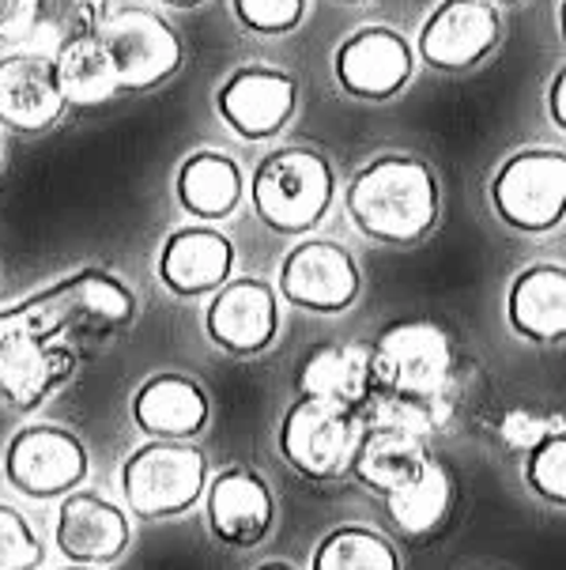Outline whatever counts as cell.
Wrapping results in <instances>:
<instances>
[{"label": "cell", "mask_w": 566, "mask_h": 570, "mask_svg": "<svg viewBox=\"0 0 566 570\" xmlns=\"http://www.w3.org/2000/svg\"><path fill=\"white\" fill-rule=\"evenodd\" d=\"M438 174L430 163L405 151L370 159L344 189L351 224L381 246H411L427 238L438 224Z\"/></svg>", "instance_id": "cell-1"}, {"label": "cell", "mask_w": 566, "mask_h": 570, "mask_svg": "<svg viewBox=\"0 0 566 570\" xmlns=\"http://www.w3.org/2000/svg\"><path fill=\"white\" fill-rule=\"evenodd\" d=\"M27 314L34 317L53 341L69 347H88V344H107L113 336H121L125 328L137 322V292L125 284L121 276H113L110 268H76L72 276L57 279L46 292L27 295L23 303Z\"/></svg>", "instance_id": "cell-2"}, {"label": "cell", "mask_w": 566, "mask_h": 570, "mask_svg": "<svg viewBox=\"0 0 566 570\" xmlns=\"http://www.w3.org/2000/svg\"><path fill=\"white\" fill-rule=\"evenodd\" d=\"M249 208L272 235L302 238L329 216L337 200V170L318 148H276L246 181Z\"/></svg>", "instance_id": "cell-3"}, {"label": "cell", "mask_w": 566, "mask_h": 570, "mask_svg": "<svg viewBox=\"0 0 566 570\" xmlns=\"http://www.w3.org/2000/svg\"><path fill=\"white\" fill-rule=\"evenodd\" d=\"M212 465L197 442L148 439L121 465L125 510L140 521H167L193 510L208 491Z\"/></svg>", "instance_id": "cell-4"}, {"label": "cell", "mask_w": 566, "mask_h": 570, "mask_svg": "<svg viewBox=\"0 0 566 570\" xmlns=\"http://www.w3.org/2000/svg\"><path fill=\"white\" fill-rule=\"evenodd\" d=\"M110 80L118 95H140L170 83L186 69V38L175 31L167 16L151 8H121L110 12L95 31Z\"/></svg>", "instance_id": "cell-5"}, {"label": "cell", "mask_w": 566, "mask_h": 570, "mask_svg": "<svg viewBox=\"0 0 566 570\" xmlns=\"http://www.w3.org/2000/svg\"><path fill=\"white\" fill-rule=\"evenodd\" d=\"M76 363L80 352L53 341L19 303L0 311V404L12 412H38L72 382Z\"/></svg>", "instance_id": "cell-6"}, {"label": "cell", "mask_w": 566, "mask_h": 570, "mask_svg": "<svg viewBox=\"0 0 566 570\" xmlns=\"http://www.w3.org/2000/svg\"><path fill=\"white\" fill-rule=\"evenodd\" d=\"M374 385L397 397H446L454 385L457 352L449 333L430 317H405L370 344Z\"/></svg>", "instance_id": "cell-7"}, {"label": "cell", "mask_w": 566, "mask_h": 570, "mask_svg": "<svg viewBox=\"0 0 566 570\" xmlns=\"http://www.w3.org/2000/svg\"><path fill=\"white\" fill-rule=\"evenodd\" d=\"M91 453L83 439L61 423H23L4 442V480L23 499H64L83 488Z\"/></svg>", "instance_id": "cell-8"}, {"label": "cell", "mask_w": 566, "mask_h": 570, "mask_svg": "<svg viewBox=\"0 0 566 570\" xmlns=\"http://www.w3.org/2000/svg\"><path fill=\"white\" fill-rule=\"evenodd\" d=\"M491 208L506 227L544 235L566 216V151L525 148L495 170Z\"/></svg>", "instance_id": "cell-9"}, {"label": "cell", "mask_w": 566, "mask_h": 570, "mask_svg": "<svg viewBox=\"0 0 566 570\" xmlns=\"http://www.w3.org/2000/svg\"><path fill=\"white\" fill-rule=\"evenodd\" d=\"M355 412L318 397H299L284 412L276 442L284 461L306 480H332L348 469L355 450Z\"/></svg>", "instance_id": "cell-10"}, {"label": "cell", "mask_w": 566, "mask_h": 570, "mask_svg": "<svg viewBox=\"0 0 566 570\" xmlns=\"http://www.w3.org/2000/svg\"><path fill=\"white\" fill-rule=\"evenodd\" d=\"M276 295L310 314H344L359 303L363 273L348 246L329 238H302L287 249Z\"/></svg>", "instance_id": "cell-11"}, {"label": "cell", "mask_w": 566, "mask_h": 570, "mask_svg": "<svg viewBox=\"0 0 566 570\" xmlns=\"http://www.w3.org/2000/svg\"><path fill=\"white\" fill-rule=\"evenodd\" d=\"M205 518L216 544L249 552L272 537L280 502H276L272 484L254 465H227L208 480Z\"/></svg>", "instance_id": "cell-12"}, {"label": "cell", "mask_w": 566, "mask_h": 570, "mask_svg": "<svg viewBox=\"0 0 566 570\" xmlns=\"http://www.w3.org/2000/svg\"><path fill=\"white\" fill-rule=\"evenodd\" d=\"M205 336L230 360H257L280 336V295L257 276H238L212 295Z\"/></svg>", "instance_id": "cell-13"}, {"label": "cell", "mask_w": 566, "mask_h": 570, "mask_svg": "<svg viewBox=\"0 0 566 570\" xmlns=\"http://www.w3.org/2000/svg\"><path fill=\"white\" fill-rule=\"evenodd\" d=\"M216 110L235 137L249 144L272 140L299 110V83L268 65H242L216 87Z\"/></svg>", "instance_id": "cell-14"}, {"label": "cell", "mask_w": 566, "mask_h": 570, "mask_svg": "<svg viewBox=\"0 0 566 570\" xmlns=\"http://www.w3.org/2000/svg\"><path fill=\"white\" fill-rule=\"evenodd\" d=\"M64 106L53 53L34 46L0 53V129L38 137L64 118Z\"/></svg>", "instance_id": "cell-15"}, {"label": "cell", "mask_w": 566, "mask_h": 570, "mask_svg": "<svg viewBox=\"0 0 566 570\" xmlns=\"http://www.w3.org/2000/svg\"><path fill=\"white\" fill-rule=\"evenodd\" d=\"M411 46L393 27H359L332 53V76L340 91L363 102H386L411 80Z\"/></svg>", "instance_id": "cell-16"}, {"label": "cell", "mask_w": 566, "mask_h": 570, "mask_svg": "<svg viewBox=\"0 0 566 570\" xmlns=\"http://www.w3.org/2000/svg\"><path fill=\"white\" fill-rule=\"evenodd\" d=\"M235 243L212 224H189L162 238L156 276L162 292L175 298H212L235 279Z\"/></svg>", "instance_id": "cell-17"}, {"label": "cell", "mask_w": 566, "mask_h": 570, "mask_svg": "<svg viewBox=\"0 0 566 570\" xmlns=\"http://www.w3.org/2000/svg\"><path fill=\"white\" fill-rule=\"evenodd\" d=\"M57 552L80 567H113L132 548L129 510L95 491H72L61 499L53 521Z\"/></svg>", "instance_id": "cell-18"}, {"label": "cell", "mask_w": 566, "mask_h": 570, "mask_svg": "<svg viewBox=\"0 0 566 570\" xmlns=\"http://www.w3.org/2000/svg\"><path fill=\"white\" fill-rule=\"evenodd\" d=\"M503 19L491 0H443L419 31V57L438 72H468L498 46Z\"/></svg>", "instance_id": "cell-19"}, {"label": "cell", "mask_w": 566, "mask_h": 570, "mask_svg": "<svg viewBox=\"0 0 566 570\" xmlns=\"http://www.w3.org/2000/svg\"><path fill=\"white\" fill-rule=\"evenodd\" d=\"M129 415L140 434L170 442H197L212 423V397L197 379L178 371L151 374L137 385Z\"/></svg>", "instance_id": "cell-20"}, {"label": "cell", "mask_w": 566, "mask_h": 570, "mask_svg": "<svg viewBox=\"0 0 566 570\" xmlns=\"http://www.w3.org/2000/svg\"><path fill=\"white\" fill-rule=\"evenodd\" d=\"M295 385H299V397H318L337 404V409L359 412L370 401V393L378 390L370 347L351 341H321L306 347Z\"/></svg>", "instance_id": "cell-21"}, {"label": "cell", "mask_w": 566, "mask_h": 570, "mask_svg": "<svg viewBox=\"0 0 566 570\" xmlns=\"http://www.w3.org/2000/svg\"><path fill=\"white\" fill-rule=\"evenodd\" d=\"M178 205L197 224H224L246 200V174L235 156L219 148H197L178 163L175 174Z\"/></svg>", "instance_id": "cell-22"}, {"label": "cell", "mask_w": 566, "mask_h": 570, "mask_svg": "<svg viewBox=\"0 0 566 570\" xmlns=\"http://www.w3.org/2000/svg\"><path fill=\"white\" fill-rule=\"evenodd\" d=\"M427 461V439L400 428H386V423H367L359 431V439H355L348 472L359 488L386 499L397 488H405Z\"/></svg>", "instance_id": "cell-23"}, {"label": "cell", "mask_w": 566, "mask_h": 570, "mask_svg": "<svg viewBox=\"0 0 566 570\" xmlns=\"http://www.w3.org/2000/svg\"><path fill=\"white\" fill-rule=\"evenodd\" d=\"M506 317L514 333L533 344L566 341V268L529 265L517 273L506 295Z\"/></svg>", "instance_id": "cell-24"}, {"label": "cell", "mask_w": 566, "mask_h": 570, "mask_svg": "<svg viewBox=\"0 0 566 570\" xmlns=\"http://www.w3.org/2000/svg\"><path fill=\"white\" fill-rule=\"evenodd\" d=\"M454 502H457L454 472H449L443 461L430 458L405 488L386 495V514L393 521V529L405 540L427 544V540H435L443 533V525L449 521V514H454Z\"/></svg>", "instance_id": "cell-25"}, {"label": "cell", "mask_w": 566, "mask_h": 570, "mask_svg": "<svg viewBox=\"0 0 566 570\" xmlns=\"http://www.w3.org/2000/svg\"><path fill=\"white\" fill-rule=\"evenodd\" d=\"M310 570H400V556L378 529L337 525L318 540Z\"/></svg>", "instance_id": "cell-26"}, {"label": "cell", "mask_w": 566, "mask_h": 570, "mask_svg": "<svg viewBox=\"0 0 566 570\" xmlns=\"http://www.w3.org/2000/svg\"><path fill=\"white\" fill-rule=\"evenodd\" d=\"M53 65L57 83H61V95L69 106H99L118 99V87L110 80L107 57H102L95 35L76 38V42H64L61 50H53Z\"/></svg>", "instance_id": "cell-27"}, {"label": "cell", "mask_w": 566, "mask_h": 570, "mask_svg": "<svg viewBox=\"0 0 566 570\" xmlns=\"http://www.w3.org/2000/svg\"><path fill=\"white\" fill-rule=\"evenodd\" d=\"M110 16V0H34L31 42L34 50H61L64 42L88 38Z\"/></svg>", "instance_id": "cell-28"}, {"label": "cell", "mask_w": 566, "mask_h": 570, "mask_svg": "<svg viewBox=\"0 0 566 570\" xmlns=\"http://www.w3.org/2000/svg\"><path fill=\"white\" fill-rule=\"evenodd\" d=\"M359 412L367 423H386V428H400L419 434V439H430L435 431L446 428V420L454 415V404H449V393L446 397H397V393L374 390Z\"/></svg>", "instance_id": "cell-29"}, {"label": "cell", "mask_w": 566, "mask_h": 570, "mask_svg": "<svg viewBox=\"0 0 566 570\" xmlns=\"http://www.w3.org/2000/svg\"><path fill=\"white\" fill-rule=\"evenodd\" d=\"M46 563V544L23 510L0 502V570H38Z\"/></svg>", "instance_id": "cell-30"}, {"label": "cell", "mask_w": 566, "mask_h": 570, "mask_svg": "<svg viewBox=\"0 0 566 570\" xmlns=\"http://www.w3.org/2000/svg\"><path fill=\"white\" fill-rule=\"evenodd\" d=\"M525 484L552 507H566V431L525 453Z\"/></svg>", "instance_id": "cell-31"}, {"label": "cell", "mask_w": 566, "mask_h": 570, "mask_svg": "<svg viewBox=\"0 0 566 570\" xmlns=\"http://www.w3.org/2000/svg\"><path fill=\"white\" fill-rule=\"evenodd\" d=\"M306 4L310 0H230L238 23L249 35H265V38H284L299 31L306 19Z\"/></svg>", "instance_id": "cell-32"}, {"label": "cell", "mask_w": 566, "mask_h": 570, "mask_svg": "<svg viewBox=\"0 0 566 570\" xmlns=\"http://www.w3.org/2000/svg\"><path fill=\"white\" fill-rule=\"evenodd\" d=\"M566 431V415L559 412H540V409H510L498 420V442L510 453H529L540 446L544 439Z\"/></svg>", "instance_id": "cell-33"}, {"label": "cell", "mask_w": 566, "mask_h": 570, "mask_svg": "<svg viewBox=\"0 0 566 570\" xmlns=\"http://www.w3.org/2000/svg\"><path fill=\"white\" fill-rule=\"evenodd\" d=\"M34 0H0V53L31 42Z\"/></svg>", "instance_id": "cell-34"}, {"label": "cell", "mask_w": 566, "mask_h": 570, "mask_svg": "<svg viewBox=\"0 0 566 570\" xmlns=\"http://www.w3.org/2000/svg\"><path fill=\"white\" fill-rule=\"evenodd\" d=\"M548 110H552V121L566 132V69L555 76L548 87Z\"/></svg>", "instance_id": "cell-35"}, {"label": "cell", "mask_w": 566, "mask_h": 570, "mask_svg": "<svg viewBox=\"0 0 566 570\" xmlns=\"http://www.w3.org/2000/svg\"><path fill=\"white\" fill-rule=\"evenodd\" d=\"M159 4H167V8H178V12H193V8L208 4V0H159Z\"/></svg>", "instance_id": "cell-36"}, {"label": "cell", "mask_w": 566, "mask_h": 570, "mask_svg": "<svg viewBox=\"0 0 566 570\" xmlns=\"http://www.w3.org/2000/svg\"><path fill=\"white\" fill-rule=\"evenodd\" d=\"M254 570H299V567H291V563H287V559H268V563L254 567Z\"/></svg>", "instance_id": "cell-37"}, {"label": "cell", "mask_w": 566, "mask_h": 570, "mask_svg": "<svg viewBox=\"0 0 566 570\" xmlns=\"http://www.w3.org/2000/svg\"><path fill=\"white\" fill-rule=\"evenodd\" d=\"M559 31H563V38H566V0H563V8H559Z\"/></svg>", "instance_id": "cell-38"}, {"label": "cell", "mask_w": 566, "mask_h": 570, "mask_svg": "<svg viewBox=\"0 0 566 570\" xmlns=\"http://www.w3.org/2000/svg\"><path fill=\"white\" fill-rule=\"evenodd\" d=\"M64 570H102V567H80V563H69Z\"/></svg>", "instance_id": "cell-39"}, {"label": "cell", "mask_w": 566, "mask_h": 570, "mask_svg": "<svg viewBox=\"0 0 566 570\" xmlns=\"http://www.w3.org/2000/svg\"><path fill=\"white\" fill-rule=\"evenodd\" d=\"M0 170H4V144H0Z\"/></svg>", "instance_id": "cell-40"}, {"label": "cell", "mask_w": 566, "mask_h": 570, "mask_svg": "<svg viewBox=\"0 0 566 570\" xmlns=\"http://www.w3.org/2000/svg\"><path fill=\"white\" fill-rule=\"evenodd\" d=\"M340 4H359V0H340Z\"/></svg>", "instance_id": "cell-41"}, {"label": "cell", "mask_w": 566, "mask_h": 570, "mask_svg": "<svg viewBox=\"0 0 566 570\" xmlns=\"http://www.w3.org/2000/svg\"><path fill=\"white\" fill-rule=\"evenodd\" d=\"M498 4H514V0H498Z\"/></svg>", "instance_id": "cell-42"}]
</instances>
